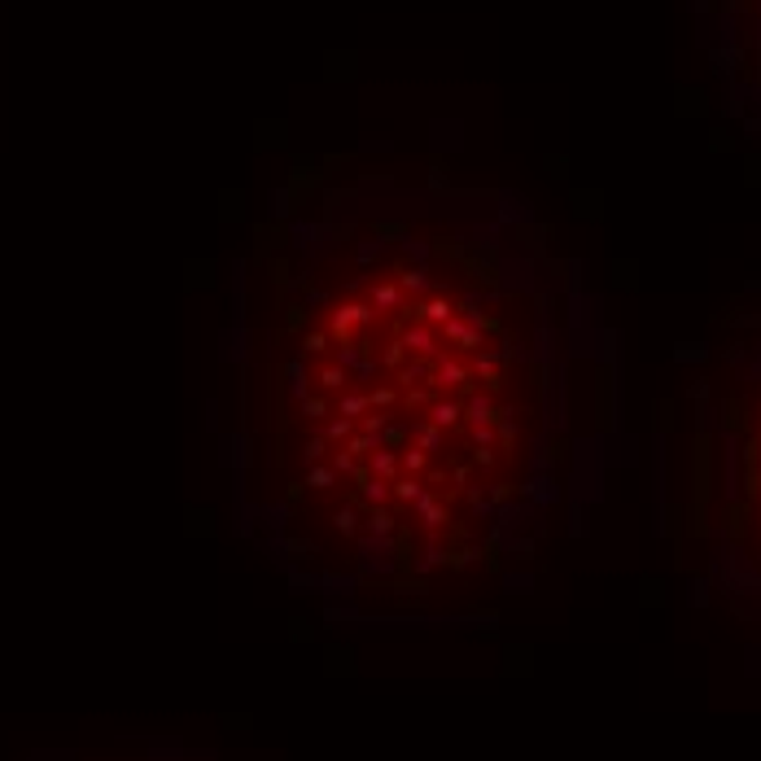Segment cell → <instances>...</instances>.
Listing matches in <instances>:
<instances>
[{"label":"cell","instance_id":"obj_1","mask_svg":"<svg viewBox=\"0 0 761 761\" xmlns=\"http://www.w3.org/2000/svg\"><path fill=\"white\" fill-rule=\"evenodd\" d=\"M569 320L561 259L508 193L398 171L285 193L228 329L245 530L350 604L491 591L561 499Z\"/></svg>","mask_w":761,"mask_h":761},{"label":"cell","instance_id":"obj_2","mask_svg":"<svg viewBox=\"0 0 761 761\" xmlns=\"http://www.w3.org/2000/svg\"><path fill=\"white\" fill-rule=\"evenodd\" d=\"M727 447V530L739 561L761 573V337L730 355L718 398Z\"/></svg>","mask_w":761,"mask_h":761},{"label":"cell","instance_id":"obj_3","mask_svg":"<svg viewBox=\"0 0 761 761\" xmlns=\"http://www.w3.org/2000/svg\"><path fill=\"white\" fill-rule=\"evenodd\" d=\"M722 35L739 93L761 110V0H722Z\"/></svg>","mask_w":761,"mask_h":761}]
</instances>
